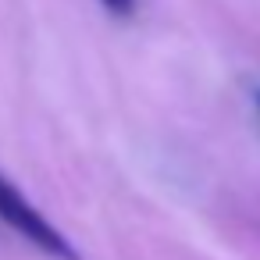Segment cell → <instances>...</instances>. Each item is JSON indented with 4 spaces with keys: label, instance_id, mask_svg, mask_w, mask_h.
Masks as SVG:
<instances>
[{
    "label": "cell",
    "instance_id": "6da1fadb",
    "mask_svg": "<svg viewBox=\"0 0 260 260\" xmlns=\"http://www.w3.org/2000/svg\"><path fill=\"white\" fill-rule=\"evenodd\" d=\"M0 221L11 232H18L25 242H32L40 253H47L50 260H82V253L68 242V235L43 217L40 207H32L25 200V192L0 171Z\"/></svg>",
    "mask_w": 260,
    "mask_h": 260
},
{
    "label": "cell",
    "instance_id": "7a4b0ae2",
    "mask_svg": "<svg viewBox=\"0 0 260 260\" xmlns=\"http://www.w3.org/2000/svg\"><path fill=\"white\" fill-rule=\"evenodd\" d=\"M100 8H104L111 18H121V22H128V18L136 15V0H100Z\"/></svg>",
    "mask_w": 260,
    "mask_h": 260
},
{
    "label": "cell",
    "instance_id": "3957f363",
    "mask_svg": "<svg viewBox=\"0 0 260 260\" xmlns=\"http://www.w3.org/2000/svg\"><path fill=\"white\" fill-rule=\"evenodd\" d=\"M256 107H260V89H256Z\"/></svg>",
    "mask_w": 260,
    "mask_h": 260
}]
</instances>
